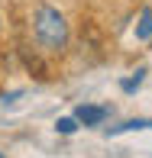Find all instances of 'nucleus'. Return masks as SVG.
Segmentation results:
<instances>
[{
  "mask_svg": "<svg viewBox=\"0 0 152 158\" xmlns=\"http://www.w3.org/2000/svg\"><path fill=\"white\" fill-rule=\"evenodd\" d=\"M33 35L39 42L42 52L49 55H62L68 52V42H71V32H68V19L59 6L52 3H39L33 13Z\"/></svg>",
  "mask_w": 152,
  "mask_h": 158,
  "instance_id": "nucleus-1",
  "label": "nucleus"
},
{
  "mask_svg": "<svg viewBox=\"0 0 152 158\" xmlns=\"http://www.w3.org/2000/svg\"><path fill=\"white\" fill-rule=\"evenodd\" d=\"M104 116H107L104 106H91V103H81V106L75 110V119H78V123H84V126H97Z\"/></svg>",
  "mask_w": 152,
  "mask_h": 158,
  "instance_id": "nucleus-2",
  "label": "nucleus"
},
{
  "mask_svg": "<svg viewBox=\"0 0 152 158\" xmlns=\"http://www.w3.org/2000/svg\"><path fill=\"white\" fill-rule=\"evenodd\" d=\"M136 39H139V42L152 39V6H142V10H139V19H136Z\"/></svg>",
  "mask_w": 152,
  "mask_h": 158,
  "instance_id": "nucleus-3",
  "label": "nucleus"
},
{
  "mask_svg": "<svg viewBox=\"0 0 152 158\" xmlns=\"http://www.w3.org/2000/svg\"><path fill=\"white\" fill-rule=\"evenodd\" d=\"M133 129H152V119H126L117 129H107V135H117V132H133Z\"/></svg>",
  "mask_w": 152,
  "mask_h": 158,
  "instance_id": "nucleus-4",
  "label": "nucleus"
},
{
  "mask_svg": "<svg viewBox=\"0 0 152 158\" xmlns=\"http://www.w3.org/2000/svg\"><path fill=\"white\" fill-rule=\"evenodd\" d=\"M55 129H59L62 135H71V132L78 129V119H75V116H62L59 123H55Z\"/></svg>",
  "mask_w": 152,
  "mask_h": 158,
  "instance_id": "nucleus-5",
  "label": "nucleus"
},
{
  "mask_svg": "<svg viewBox=\"0 0 152 158\" xmlns=\"http://www.w3.org/2000/svg\"><path fill=\"white\" fill-rule=\"evenodd\" d=\"M142 74H146V68H139V71H136V77H126V81H123L120 87L126 90V94H129V90H136V87H139V84H142Z\"/></svg>",
  "mask_w": 152,
  "mask_h": 158,
  "instance_id": "nucleus-6",
  "label": "nucleus"
},
{
  "mask_svg": "<svg viewBox=\"0 0 152 158\" xmlns=\"http://www.w3.org/2000/svg\"><path fill=\"white\" fill-rule=\"evenodd\" d=\"M0 158H3V155H0Z\"/></svg>",
  "mask_w": 152,
  "mask_h": 158,
  "instance_id": "nucleus-7",
  "label": "nucleus"
}]
</instances>
